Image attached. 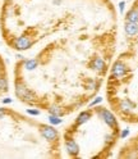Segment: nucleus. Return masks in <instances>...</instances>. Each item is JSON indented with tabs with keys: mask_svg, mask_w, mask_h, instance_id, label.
<instances>
[{
	"mask_svg": "<svg viewBox=\"0 0 138 159\" xmlns=\"http://www.w3.org/2000/svg\"><path fill=\"white\" fill-rule=\"evenodd\" d=\"M124 9H125V2H120L119 3V12H120V14L124 13Z\"/></svg>",
	"mask_w": 138,
	"mask_h": 159,
	"instance_id": "17",
	"label": "nucleus"
},
{
	"mask_svg": "<svg viewBox=\"0 0 138 159\" xmlns=\"http://www.w3.org/2000/svg\"><path fill=\"white\" fill-rule=\"evenodd\" d=\"M54 4L55 5H60L62 4V0H54Z\"/></svg>",
	"mask_w": 138,
	"mask_h": 159,
	"instance_id": "22",
	"label": "nucleus"
},
{
	"mask_svg": "<svg viewBox=\"0 0 138 159\" xmlns=\"http://www.w3.org/2000/svg\"><path fill=\"white\" fill-rule=\"evenodd\" d=\"M5 116H6V109L0 108V119H2L3 117H5Z\"/></svg>",
	"mask_w": 138,
	"mask_h": 159,
	"instance_id": "19",
	"label": "nucleus"
},
{
	"mask_svg": "<svg viewBox=\"0 0 138 159\" xmlns=\"http://www.w3.org/2000/svg\"><path fill=\"white\" fill-rule=\"evenodd\" d=\"M88 118H90V112H82L80 116L77 117V123L78 125H82V123L87 122Z\"/></svg>",
	"mask_w": 138,
	"mask_h": 159,
	"instance_id": "12",
	"label": "nucleus"
},
{
	"mask_svg": "<svg viewBox=\"0 0 138 159\" xmlns=\"http://www.w3.org/2000/svg\"><path fill=\"white\" fill-rule=\"evenodd\" d=\"M101 116H102V119L106 122V125L109 126V127H114V128L118 127V121H116V118L114 117V114L109 111V109H102Z\"/></svg>",
	"mask_w": 138,
	"mask_h": 159,
	"instance_id": "5",
	"label": "nucleus"
},
{
	"mask_svg": "<svg viewBox=\"0 0 138 159\" xmlns=\"http://www.w3.org/2000/svg\"><path fill=\"white\" fill-rule=\"evenodd\" d=\"M8 2H11V0H8Z\"/></svg>",
	"mask_w": 138,
	"mask_h": 159,
	"instance_id": "24",
	"label": "nucleus"
},
{
	"mask_svg": "<svg viewBox=\"0 0 138 159\" xmlns=\"http://www.w3.org/2000/svg\"><path fill=\"white\" fill-rule=\"evenodd\" d=\"M27 113L31 116H38L40 114V111H37V109H27Z\"/></svg>",
	"mask_w": 138,
	"mask_h": 159,
	"instance_id": "16",
	"label": "nucleus"
},
{
	"mask_svg": "<svg viewBox=\"0 0 138 159\" xmlns=\"http://www.w3.org/2000/svg\"><path fill=\"white\" fill-rule=\"evenodd\" d=\"M127 73H128V67L122 61H118L111 68V76L114 78H123Z\"/></svg>",
	"mask_w": 138,
	"mask_h": 159,
	"instance_id": "3",
	"label": "nucleus"
},
{
	"mask_svg": "<svg viewBox=\"0 0 138 159\" xmlns=\"http://www.w3.org/2000/svg\"><path fill=\"white\" fill-rule=\"evenodd\" d=\"M32 44L33 43H32L31 37H28V36H19L13 41L14 49H17V50H19V52L27 50V49H29L32 46Z\"/></svg>",
	"mask_w": 138,
	"mask_h": 159,
	"instance_id": "2",
	"label": "nucleus"
},
{
	"mask_svg": "<svg viewBox=\"0 0 138 159\" xmlns=\"http://www.w3.org/2000/svg\"><path fill=\"white\" fill-rule=\"evenodd\" d=\"M13 102V99H11V98H5V99H3V104H11Z\"/></svg>",
	"mask_w": 138,
	"mask_h": 159,
	"instance_id": "20",
	"label": "nucleus"
},
{
	"mask_svg": "<svg viewBox=\"0 0 138 159\" xmlns=\"http://www.w3.org/2000/svg\"><path fill=\"white\" fill-rule=\"evenodd\" d=\"M100 102H101V99H100V98H97V99H96V100H95L93 103H91V105H95V104H97V103H100Z\"/></svg>",
	"mask_w": 138,
	"mask_h": 159,
	"instance_id": "21",
	"label": "nucleus"
},
{
	"mask_svg": "<svg viewBox=\"0 0 138 159\" xmlns=\"http://www.w3.org/2000/svg\"><path fill=\"white\" fill-rule=\"evenodd\" d=\"M128 135H129V130H128V128H125L124 131H122V134H120V137H122V139H125Z\"/></svg>",
	"mask_w": 138,
	"mask_h": 159,
	"instance_id": "18",
	"label": "nucleus"
},
{
	"mask_svg": "<svg viewBox=\"0 0 138 159\" xmlns=\"http://www.w3.org/2000/svg\"><path fill=\"white\" fill-rule=\"evenodd\" d=\"M127 21L138 23V9L137 8H132L131 11L127 13Z\"/></svg>",
	"mask_w": 138,
	"mask_h": 159,
	"instance_id": "10",
	"label": "nucleus"
},
{
	"mask_svg": "<svg viewBox=\"0 0 138 159\" xmlns=\"http://www.w3.org/2000/svg\"><path fill=\"white\" fill-rule=\"evenodd\" d=\"M65 148H67L68 153H71V154H74V153L78 152V145L75 144L74 140H72V139H67V141H65Z\"/></svg>",
	"mask_w": 138,
	"mask_h": 159,
	"instance_id": "9",
	"label": "nucleus"
},
{
	"mask_svg": "<svg viewBox=\"0 0 138 159\" xmlns=\"http://www.w3.org/2000/svg\"><path fill=\"white\" fill-rule=\"evenodd\" d=\"M91 67H92L93 69H97V71H105L106 64H105V62H104L102 58H95L93 62L91 63Z\"/></svg>",
	"mask_w": 138,
	"mask_h": 159,
	"instance_id": "8",
	"label": "nucleus"
},
{
	"mask_svg": "<svg viewBox=\"0 0 138 159\" xmlns=\"http://www.w3.org/2000/svg\"><path fill=\"white\" fill-rule=\"evenodd\" d=\"M124 31L128 36H136L138 34V23H134V22H125V26H124Z\"/></svg>",
	"mask_w": 138,
	"mask_h": 159,
	"instance_id": "6",
	"label": "nucleus"
},
{
	"mask_svg": "<svg viewBox=\"0 0 138 159\" xmlns=\"http://www.w3.org/2000/svg\"><path fill=\"white\" fill-rule=\"evenodd\" d=\"M49 122H50L53 126H56V125H60L63 121L60 119V117L54 116V114H50V116H49Z\"/></svg>",
	"mask_w": 138,
	"mask_h": 159,
	"instance_id": "13",
	"label": "nucleus"
},
{
	"mask_svg": "<svg viewBox=\"0 0 138 159\" xmlns=\"http://www.w3.org/2000/svg\"><path fill=\"white\" fill-rule=\"evenodd\" d=\"M15 95L23 102H27V103H33L35 102L33 93L29 91V89H27V86L21 81L15 82Z\"/></svg>",
	"mask_w": 138,
	"mask_h": 159,
	"instance_id": "1",
	"label": "nucleus"
},
{
	"mask_svg": "<svg viewBox=\"0 0 138 159\" xmlns=\"http://www.w3.org/2000/svg\"><path fill=\"white\" fill-rule=\"evenodd\" d=\"M40 132H41V135L46 139V140H49V141L56 140V137H58V131L55 130L54 127H51V126H42L40 128Z\"/></svg>",
	"mask_w": 138,
	"mask_h": 159,
	"instance_id": "4",
	"label": "nucleus"
},
{
	"mask_svg": "<svg viewBox=\"0 0 138 159\" xmlns=\"http://www.w3.org/2000/svg\"><path fill=\"white\" fill-rule=\"evenodd\" d=\"M0 90L2 91H6L8 90V80L5 77L0 78Z\"/></svg>",
	"mask_w": 138,
	"mask_h": 159,
	"instance_id": "15",
	"label": "nucleus"
},
{
	"mask_svg": "<svg viewBox=\"0 0 138 159\" xmlns=\"http://www.w3.org/2000/svg\"><path fill=\"white\" fill-rule=\"evenodd\" d=\"M17 58H18V59H23V57H22L21 54H17Z\"/></svg>",
	"mask_w": 138,
	"mask_h": 159,
	"instance_id": "23",
	"label": "nucleus"
},
{
	"mask_svg": "<svg viewBox=\"0 0 138 159\" xmlns=\"http://www.w3.org/2000/svg\"><path fill=\"white\" fill-rule=\"evenodd\" d=\"M119 109L123 113H131L134 109V104L128 100V99H124V100H122L119 103Z\"/></svg>",
	"mask_w": 138,
	"mask_h": 159,
	"instance_id": "7",
	"label": "nucleus"
},
{
	"mask_svg": "<svg viewBox=\"0 0 138 159\" xmlns=\"http://www.w3.org/2000/svg\"><path fill=\"white\" fill-rule=\"evenodd\" d=\"M49 112H50V114H54V116H58V117H60L63 114L60 108L56 107V105H51L50 108H49Z\"/></svg>",
	"mask_w": 138,
	"mask_h": 159,
	"instance_id": "14",
	"label": "nucleus"
},
{
	"mask_svg": "<svg viewBox=\"0 0 138 159\" xmlns=\"http://www.w3.org/2000/svg\"><path fill=\"white\" fill-rule=\"evenodd\" d=\"M23 66H24V69H27V71H33V69L37 68L38 62L36 59H27V61H24Z\"/></svg>",
	"mask_w": 138,
	"mask_h": 159,
	"instance_id": "11",
	"label": "nucleus"
}]
</instances>
